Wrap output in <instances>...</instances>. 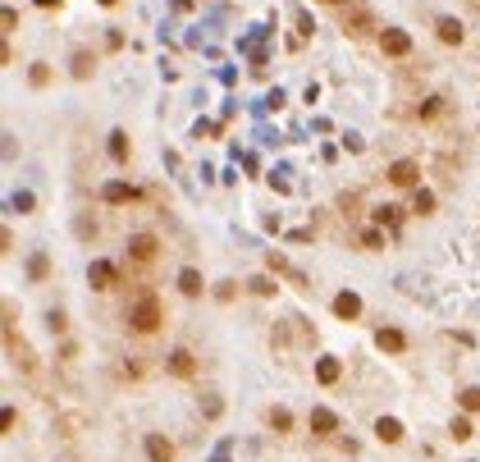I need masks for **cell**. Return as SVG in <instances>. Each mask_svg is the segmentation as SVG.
Segmentation results:
<instances>
[{"label": "cell", "mask_w": 480, "mask_h": 462, "mask_svg": "<svg viewBox=\"0 0 480 462\" xmlns=\"http://www.w3.org/2000/svg\"><path fill=\"white\" fill-rule=\"evenodd\" d=\"M192 371H197V362H192V352H188V348H174V352H169V375L188 380Z\"/></svg>", "instance_id": "5"}, {"label": "cell", "mask_w": 480, "mask_h": 462, "mask_svg": "<svg viewBox=\"0 0 480 462\" xmlns=\"http://www.w3.org/2000/svg\"><path fill=\"white\" fill-rule=\"evenodd\" d=\"M375 440H384V444H398V440H403V426H398L393 417H380V421H375Z\"/></svg>", "instance_id": "8"}, {"label": "cell", "mask_w": 480, "mask_h": 462, "mask_svg": "<svg viewBox=\"0 0 480 462\" xmlns=\"http://www.w3.org/2000/svg\"><path fill=\"white\" fill-rule=\"evenodd\" d=\"M380 46H384V56H407V51H412V37H407L403 28H384Z\"/></svg>", "instance_id": "3"}, {"label": "cell", "mask_w": 480, "mask_h": 462, "mask_svg": "<svg viewBox=\"0 0 480 462\" xmlns=\"http://www.w3.org/2000/svg\"><path fill=\"white\" fill-rule=\"evenodd\" d=\"M338 375H343V366H338V357H320V362H316V380H320V385H334Z\"/></svg>", "instance_id": "10"}, {"label": "cell", "mask_w": 480, "mask_h": 462, "mask_svg": "<svg viewBox=\"0 0 480 462\" xmlns=\"http://www.w3.org/2000/svg\"><path fill=\"white\" fill-rule=\"evenodd\" d=\"M138 197V192H133L129 183H106V201H115V206H119V201H133Z\"/></svg>", "instance_id": "15"}, {"label": "cell", "mask_w": 480, "mask_h": 462, "mask_svg": "<svg viewBox=\"0 0 480 462\" xmlns=\"http://www.w3.org/2000/svg\"><path fill=\"white\" fill-rule=\"evenodd\" d=\"M37 5H42V10H51V5H60V0H37Z\"/></svg>", "instance_id": "24"}, {"label": "cell", "mask_w": 480, "mask_h": 462, "mask_svg": "<svg viewBox=\"0 0 480 462\" xmlns=\"http://www.w3.org/2000/svg\"><path fill=\"white\" fill-rule=\"evenodd\" d=\"M270 426H274V430H288V426H293V417H288L284 407H274V412H270Z\"/></svg>", "instance_id": "19"}, {"label": "cell", "mask_w": 480, "mask_h": 462, "mask_svg": "<svg viewBox=\"0 0 480 462\" xmlns=\"http://www.w3.org/2000/svg\"><path fill=\"white\" fill-rule=\"evenodd\" d=\"M265 261H270V270H279V275H288V279H293V284H306V275H302V270H293V265H288L284 256H274V252H270V256H265Z\"/></svg>", "instance_id": "14"}, {"label": "cell", "mask_w": 480, "mask_h": 462, "mask_svg": "<svg viewBox=\"0 0 480 462\" xmlns=\"http://www.w3.org/2000/svg\"><path fill=\"white\" fill-rule=\"evenodd\" d=\"M375 220H380V224H398V206H380V211H375Z\"/></svg>", "instance_id": "23"}, {"label": "cell", "mask_w": 480, "mask_h": 462, "mask_svg": "<svg viewBox=\"0 0 480 462\" xmlns=\"http://www.w3.org/2000/svg\"><path fill=\"white\" fill-rule=\"evenodd\" d=\"M179 288H183L188 297H197L201 293V275H197V270H183V275H179Z\"/></svg>", "instance_id": "17"}, {"label": "cell", "mask_w": 480, "mask_h": 462, "mask_svg": "<svg viewBox=\"0 0 480 462\" xmlns=\"http://www.w3.org/2000/svg\"><path fill=\"white\" fill-rule=\"evenodd\" d=\"M334 316H338V320L361 316V297H357V293H338V297H334Z\"/></svg>", "instance_id": "7"}, {"label": "cell", "mask_w": 480, "mask_h": 462, "mask_svg": "<svg viewBox=\"0 0 480 462\" xmlns=\"http://www.w3.org/2000/svg\"><path fill=\"white\" fill-rule=\"evenodd\" d=\"M129 256H133V261H151V256H156V238H151V233H133V238H129Z\"/></svg>", "instance_id": "4"}, {"label": "cell", "mask_w": 480, "mask_h": 462, "mask_svg": "<svg viewBox=\"0 0 480 462\" xmlns=\"http://www.w3.org/2000/svg\"><path fill=\"white\" fill-rule=\"evenodd\" d=\"M101 5H119V0H101Z\"/></svg>", "instance_id": "25"}, {"label": "cell", "mask_w": 480, "mask_h": 462, "mask_svg": "<svg viewBox=\"0 0 480 462\" xmlns=\"http://www.w3.org/2000/svg\"><path fill=\"white\" fill-rule=\"evenodd\" d=\"M471 435H476V426H471L467 417H458V421H453V440H458V444H467Z\"/></svg>", "instance_id": "18"}, {"label": "cell", "mask_w": 480, "mask_h": 462, "mask_svg": "<svg viewBox=\"0 0 480 462\" xmlns=\"http://www.w3.org/2000/svg\"><path fill=\"white\" fill-rule=\"evenodd\" d=\"M160 320H165V311H160V297H151V293H147V297H138V302L129 307V325H133L138 334H151L156 325H160Z\"/></svg>", "instance_id": "1"}, {"label": "cell", "mask_w": 480, "mask_h": 462, "mask_svg": "<svg viewBox=\"0 0 480 462\" xmlns=\"http://www.w3.org/2000/svg\"><path fill=\"white\" fill-rule=\"evenodd\" d=\"M389 179H393L398 188H412V183H416V165H412V160H398V165L389 170Z\"/></svg>", "instance_id": "12"}, {"label": "cell", "mask_w": 480, "mask_h": 462, "mask_svg": "<svg viewBox=\"0 0 480 462\" xmlns=\"http://www.w3.org/2000/svg\"><path fill=\"white\" fill-rule=\"evenodd\" d=\"M88 69H92V56H88V51H78V56H74V74L88 78Z\"/></svg>", "instance_id": "20"}, {"label": "cell", "mask_w": 480, "mask_h": 462, "mask_svg": "<svg viewBox=\"0 0 480 462\" xmlns=\"http://www.w3.org/2000/svg\"><path fill=\"white\" fill-rule=\"evenodd\" d=\"M88 279H92V288H101V293H106V288H115L119 270H115L110 261H92V265H88Z\"/></svg>", "instance_id": "2"}, {"label": "cell", "mask_w": 480, "mask_h": 462, "mask_svg": "<svg viewBox=\"0 0 480 462\" xmlns=\"http://www.w3.org/2000/svg\"><path fill=\"white\" fill-rule=\"evenodd\" d=\"M110 156H115V160H129V133H110Z\"/></svg>", "instance_id": "16"}, {"label": "cell", "mask_w": 480, "mask_h": 462, "mask_svg": "<svg viewBox=\"0 0 480 462\" xmlns=\"http://www.w3.org/2000/svg\"><path fill=\"white\" fill-rule=\"evenodd\" d=\"M334 426H338V417L329 407H311V430H316V435H329Z\"/></svg>", "instance_id": "9"}, {"label": "cell", "mask_w": 480, "mask_h": 462, "mask_svg": "<svg viewBox=\"0 0 480 462\" xmlns=\"http://www.w3.org/2000/svg\"><path fill=\"white\" fill-rule=\"evenodd\" d=\"M462 407H467V412H480V389H462Z\"/></svg>", "instance_id": "21"}, {"label": "cell", "mask_w": 480, "mask_h": 462, "mask_svg": "<svg viewBox=\"0 0 480 462\" xmlns=\"http://www.w3.org/2000/svg\"><path fill=\"white\" fill-rule=\"evenodd\" d=\"M375 343H380L384 352H403V348H407L403 330H380V334H375Z\"/></svg>", "instance_id": "13"}, {"label": "cell", "mask_w": 480, "mask_h": 462, "mask_svg": "<svg viewBox=\"0 0 480 462\" xmlns=\"http://www.w3.org/2000/svg\"><path fill=\"white\" fill-rule=\"evenodd\" d=\"M435 28H439V42H448V46H462V23H458V19H439Z\"/></svg>", "instance_id": "11"}, {"label": "cell", "mask_w": 480, "mask_h": 462, "mask_svg": "<svg viewBox=\"0 0 480 462\" xmlns=\"http://www.w3.org/2000/svg\"><path fill=\"white\" fill-rule=\"evenodd\" d=\"M147 458L151 462H174V444L160 440V435H147Z\"/></svg>", "instance_id": "6"}, {"label": "cell", "mask_w": 480, "mask_h": 462, "mask_svg": "<svg viewBox=\"0 0 480 462\" xmlns=\"http://www.w3.org/2000/svg\"><path fill=\"white\" fill-rule=\"evenodd\" d=\"M416 211H421V215H430V211H435V197H430V192H421V188H416Z\"/></svg>", "instance_id": "22"}]
</instances>
